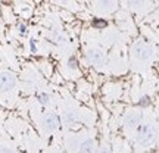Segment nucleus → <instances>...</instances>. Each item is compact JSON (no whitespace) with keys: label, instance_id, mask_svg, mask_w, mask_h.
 Returning a JSON list of instances; mask_svg holds the SVG:
<instances>
[{"label":"nucleus","instance_id":"nucleus-1","mask_svg":"<svg viewBox=\"0 0 159 153\" xmlns=\"http://www.w3.org/2000/svg\"><path fill=\"white\" fill-rule=\"evenodd\" d=\"M159 142V127L153 124H140L137 127L136 143L143 149H148Z\"/></svg>","mask_w":159,"mask_h":153},{"label":"nucleus","instance_id":"nucleus-2","mask_svg":"<svg viewBox=\"0 0 159 153\" xmlns=\"http://www.w3.org/2000/svg\"><path fill=\"white\" fill-rule=\"evenodd\" d=\"M131 53H133V57L137 59L139 62H149V61L153 59V49L146 41L134 43L131 47Z\"/></svg>","mask_w":159,"mask_h":153},{"label":"nucleus","instance_id":"nucleus-3","mask_svg":"<svg viewBox=\"0 0 159 153\" xmlns=\"http://www.w3.org/2000/svg\"><path fill=\"white\" fill-rule=\"evenodd\" d=\"M85 59L89 61L90 65L96 66V68H100L106 63V55L99 47H89L85 50Z\"/></svg>","mask_w":159,"mask_h":153},{"label":"nucleus","instance_id":"nucleus-4","mask_svg":"<svg viewBox=\"0 0 159 153\" xmlns=\"http://www.w3.org/2000/svg\"><path fill=\"white\" fill-rule=\"evenodd\" d=\"M16 84H18V78L12 71H7V69L0 71V91L2 93L12 91L16 87Z\"/></svg>","mask_w":159,"mask_h":153},{"label":"nucleus","instance_id":"nucleus-5","mask_svg":"<svg viewBox=\"0 0 159 153\" xmlns=\"http://www.w3.org/2000/svg\"><path fill=\"white\" fill-rule=\"evenodd\" d=\"M62 124V119L55 112H47V114L43 115V118H41V127H43V130L46 133H53V131H56L59 127Z\"/></svg>","mask_w":159,"mask_h":153},{"label":"nucleus","instance_id":"nucleus-6","mask_svg":"<svg viewBox=\"0 0 159 153\" xmlns=\"http://www.w3.org/2000/svg\"><path fill=\"white\" fill-rule=\"evenodd\" d=\"M143 115L139 110H128L127 114L122 116V125L128 130H137V127L142 124Z\"/></svg>","mask_w":159,"mask_h":153},{"label":"nucleus","instance_id":"nucleus-7","mask_svg":"<svg viewBox=\"0 0 159 153\" xmlns=\"http://www.w3.org/2000/svg\"><path fill=\"white\" fill-rule=\"evenodd\" d=\"M97 149V142L93 137H87L78 142V153H96Z\"/></svg>","mask_w":159,"mask_h":153},{"label":"nucleus","instance_id":"nucleus-8","mask_svg":"<svg viewBox=\"0 0 159 153\" xmlns=\"http://www.w3.org/2000/svg\"><path fill=\"white\" fill-rule=\"evenodd\" d=\"M62 119H63V124L66 127H74V125H77L80 122V114L75 112V110H68V112L63 114Z\"/></svg>","mask_w":159,"mask_h":153},{"label":"nucleus","instance_id":"nucleus-9","mask_svg":"<svg viewBox=\"0 0 159 153\" xmlns=\"http://www.w3.org/2000/svg\"><path fill=\"white\" fill-rule=\"evenodd\" d=\"M35 97H37V102H39L43 108H47V106L52 105V96L47 91H39Z\"/></svg>","mask_w":159,"mask_h":153},{"label":"nucleus","instance_id":"nucleus-10","mask_svg":"<svg viewBox=\"0 0 159 153\" xmlns=\"http://www.w3.org/2000/svg\"><path fill=\"white\" fill-rule=\"evenodd\" d=\"M108 21L105 19V18H93V21H91V27L96 29H103L108 27Z\"/></svg>","mask_w":159,"mask_h":153},{"label":"nucleus","instance_id":"nucleus-11","mask_svg":"<svg viewBox=\"0 0 159 153\" xmlns=\"http://www.w3.org/2000/svg\"><path fill=\"white\" fill-rule=\"evenodd\" d=\"M49 37H50V40L55 41V43H62L63 41V34L59 31V29H52Z\"/></svg>","mask_w":159,"mask_h":153},{"label":"nucleus","instance_id":"nucleus-12","mask_svg":"<svg viewBox=\"0 0 159 153\" xmlns=\"http://www.w3.org/2000/svg\"><path fill=\"white\" fill-rule=\"evenodd\" d=\"M66 66H68V69H71V71H75V69L78 68V59H77L75 55H71V56L66 59Z\"/></svg>","mask_w":159,"mask_h":153},{"label":"nucleus","instance_id":"nucleus-13","mask_svg":"<svg viewBox=\"0 0 159 153\" xmlns=\"http://www.w3.org/2000/svg\"><path fill=\"white\" fill-rule=\"evenodd\" d=\"M150 103H152L150 96H148V94H143V96L139 99L137 106H139V108H149V106H150Z\"/></svg>","mask_w":159,"mask_h":153},{"label":"nucleus","instance_id":"nucleus-14","mask_svg":"<svg viewBox=\"0 0 159 153\" xmlns=\"http://www.w3.org/2000/svg\"><path fill=\"white\" fill-rule=\"evenodd\" d=\"M16 29L21 35H25L27 33H28V25H27L25 22H18L16 24Z\"/></svg>","mask_w":159,"mask_h":153},{"label":"nucleus","instance_id":"nucleus-15","mask_svg":"<svg viewBox=\"0 0 159 153\" xmlns=\"http://www.w3.org/2000/svg\"><path fill=\"white\" fill-rule=\"evenodd\" d=\"M28 47H30V52H31L33 55H35V53L39 52V46H37V40H35V38H31V40H30Z\"/></svg>","mask_w":159,"mask_h":153},{"label":"nucleus","instance_id":"nucleus-16","mask_svg":"<svg viewBox=\"0 0 159 153\" xmlns=\"http://www.w3.org/2000/svg\"><path fill=\"white\" fill-rule=\"evenodd\" d=\"M99 5H100V7H102V9H111V11H112V9H115V3H114V2H100Z\"/></svg>","mask_w":159,"mask_h":153},{"label":"nucleus","instance_id":"nucleus-17","mask_svg":"<svg viewBox=\"0 0 159 153\" xmlns=\"http://www.w3.org/2000/svg\"><path fill=\"white\" fill-rule=\"evenodd\" d=\"M0 153H15V152L11 147H7V146H0Z\"/></svg>","mask_w":159,"mask_h":153},{"label":"nucleus","instance_id":"nucleus-18","mask_svg":"<svg viewBox=\"0 0 159 153\" xmlns=\"http://www.w3.org/2000/svg\"><path fill=\"white\" fill-rule=\"evenodd\" d=\"M96 153H111V149L109 147H99Z\"/></svg>","mask_w":159,"mask_h":153},{"label":"nucleus","instance_id":"nucleus-19","mask_svg":"<svg viewBox=\"0 0 159 153\" xmlns=\"http://www.w3.org/2000/svg\"><path fill=\"white\" fill-rule=\"evenodd\" d=\"M156 9H158V12H159V5H158V7H156Z\"/></svg>","mask_w":159,"mask_h":153},{"label":"nucleus","instance_id":"nucleus-20","mask_svg":"<svg viewBox=\"0 0 159 153\" xmlns=\"http://www.w3.org/2000/svg\"><path fill=\"white\" fill-rule=\"evenodd\" d=\"M56 153H62V152H56Z\"/></svg>","mask_w":159,"mask_h":153},{"label":"nucleus","instance_id":"nucleus-21","mask_svg":"<svg viewBox=\"0 0 159 153\" xmlns=\"http://www.w3.org/2000/svg\"><path fill=\"white\" fill-rule=\"evenodd\" d=\"M19 153H24V152H19Z\"/></svg>","mask_w":159,"mask_h":153}]
</instances>
